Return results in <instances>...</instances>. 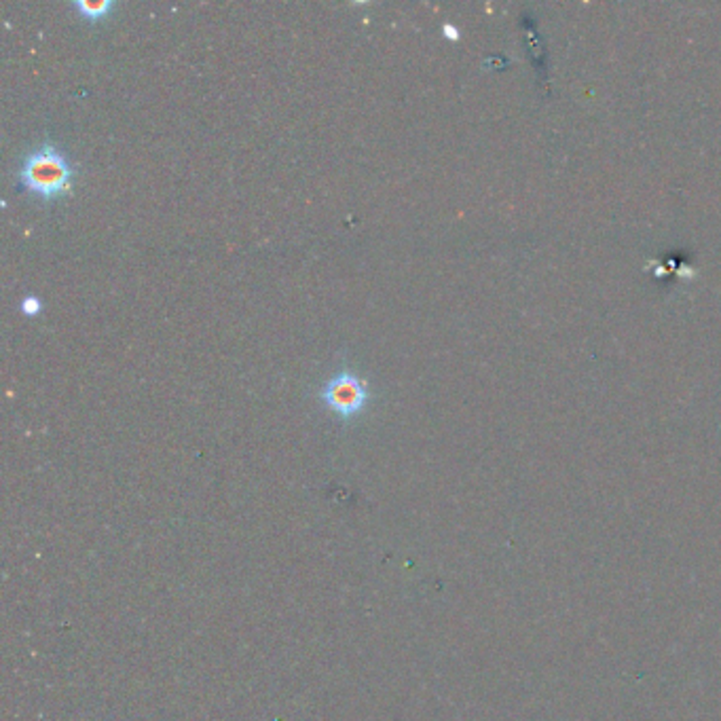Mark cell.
Instances as JSON below:
<instances>
[{
	"label": "cell",
	"instance_id": "2",
	"mask_svg": "<svg viewBox=\"0 0 721 721\" xmlns=\"http://www.w3.org/2000/svg\"><path fill=\"white\" fill-rule=\"evenodd\" d=\"M320 400L341 419L349 421L365 410L366 402L371 400V392H368L366 381L357 377L351 368H341L320 390Z\"/></svg>",
	"mask_w": 721,
	"mask_h": 721
},
{
	"label": "cell",
	"instance_id": "1",
	"mask_svg": "<svg viewBox=\"0 0 721 721\" xmlns=\"http://www.w3.org/2000/svg\"><path fill=\"white\" fill-rule=\"evenodd\" d=\"M75 178L77 167L50 138L41 147L28 150L22 157V166L17 169V180L23 189L39 195L41 202L45 203L70 195Z\"/></svg>",
	"mask_w": 721,
	"mask_h": 721
},
{
	"label": "cell",
	"instance_id": "4",
	"mask_svg": "<svg viewBox=\"0 0 721 721\" xmlns=\"http://www.w3.org/2000/svg\"><path fill=\"white\" fill-rule=\"evenodd\" d=\"M20 309L26 315H39L41 309H42V302H41V299L36 294H28V296H23V299L20 301Z\"/></svg>",
	"mask_w": 721,
	"mask_h": 721
},
{
	"label": "cell",
	"instance_id": "3",
	"mask_svg": "<svg viewBox=\"0 0 721 721\" xmlns=\"http://www.w3.org/2000/svg\"><path fill=\"white\" fill-rule=\"evenodd\" d=\"M72 7H75L78 11V15L85 17V20L98 22V20H106L117 5H114L113 0H75Z\"/></svg>",
	"mask_w": 721,
	"mask_h": 721
}]
</instances>
